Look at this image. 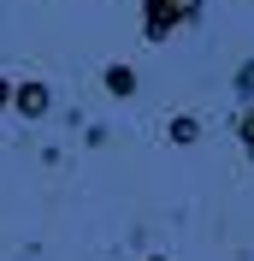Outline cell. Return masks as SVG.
<instances>
[{"mask_svg":"<svg viewBox=\"0 0 254 261\" xmlns=\"http://www.w3.org/2000/svg\"><path fill=\"white\" fill-rule=\"evenodd\" d=\"M201 18V0H142V36L148 42H166V36L189 30Z\"/></svg>","mask_w":254,"mask_h":261,"instance_id":"6da1fadb","label":"cell"},{"mask_svg":"<svg viewBox=\"0 0 254 261\" xmlns=\"http://www.w3.org/2000/svg\"><path fill=\"white\" fill-rule=\"evenodd\" d=\"M6 107H18L24 119H48V107H53V89L30 77V83H18V89H12V101H6Z\"/></svg>","mask_w":254,"mask_h":261,"instance_id":"7a4b0ae2","label":"cell"},{"mask_svg":"<svg viewBox=\"0 0 254 261\" xmlns=\"http://www.w3.org/2000/svg\"><path fill=\"white\" fill-rule=\"evenodd\" d=\"M107 89H112V95H136V71H130L124 60H112L107 65Z\"/></svg>","mask_w":254,"mask_h":261,"instance_id":"3957f363","label":"cell"},{"mask_svg":"<svg viewBox=\"0 0 254 261\" xmlns=\"http://www.w3.org/2000/svg\"><path fill=\"white\" fill-rule=\"evenodd\" d=\"M172 137H177V143H195V137H201V119H189V113L172 119Z\"/></svg>","mask_w":254,"mask_h":261,"instance_id":"277c9868","label":"cell"},{"mask_svg":"<svg viewBox=\"0 0 254 261\" xmlns=\"http://www.w3.org/2000/svg\"><path fill=\"white\" fill-rule=\"evenodd\" d=\"M242 148H248V161H254V107L242 113Z\"/></svg>","mask_w":254,"mask_h":261,"instance_id":"5b68a950","label":"cell"},{"mask_svg":"<svg viewBox=\"0 0 254 261\" xmlns=\"http://www.w3.org/2000/svg\"><path fill=\"white\" fill-rule=\"evenodd\" d=\"M237 89H242V95H254V60L242 65V77H237Z\"/></svg>","mask_w":254,"mask_h":261,"instance_id":"8992f818","label":"cell"},{"mask_svg":"<svg viewBox=\"0 0 254 261\" xmlns=\"http://www.w3.org/2000/svg\"><path fill=\"white\" fill-rule=\"evenodd\" d=\"M6 101H12V89H6V83H0V107H6Z\"/></svg>","mask_w":254,"mask_h":261,"instance_id":"52a82bcc","label":"cell"},{"mask_svg":"<svg viewBox=\"0 0 254 261\" xmlns=\"http://www.w3.org/2000/svg\"><path fill=\"white\" fill-rule=\"evenodd\" d=\"M148 261H166V255H148Z\"/></svg>","mask_w":254,"mask_h":261,"instance_id":"ba28073f","label":"cell"}]
</instances>
